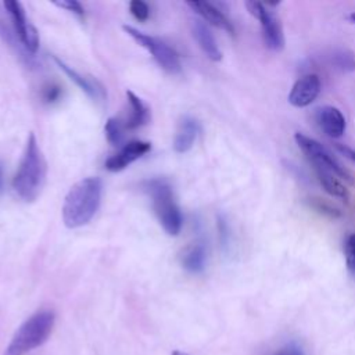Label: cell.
Returning <instances> with one entry per match:
<instances>
[{
	"label": "cell",
	"mask_w": 355,
	"mask_h": 355,
	"mask_svg": "<svg viewBox=\"0 0 355 355\" xmlns=\"http://www.w3.org/2000/svg\"><path fill=\"white\" fill-rule=\"evenodd\" d=\"M103 182L97 176H89L75 183L62 204V220L69 229L87 225L100 208Z\"/></svg>",
	"instance_id": "6da1fadb"
},
{
	"label": "cell",
	"mask_w": 355,
	"mask_h": 355,
	"mask_svg": "<svg viewBox=\"0 0 355 355\" xmlns=\"http://www.w3.org/2000/svg\"><path fill=\"white\" fill-rule=\"evenodd\" d=\"M46 179V161L37 144L35 133H31L12 179V189L18 197L26 202L37 198Z\"/></svg>",
	"instance_id": "7a4b0ae2"
},
{
	"label": "cell",
	"mask_w": 355,
	"mask_h": 355,
	"mask_svg": "<svg viewBox=\"0 0 355 355\" xmlns=\"http://www.w3.org/2000/svg\"><path fill=\"white\" fill-rule=\"evenodd\" d=\"M55 322V315L50 309H42L28 318L17 330L4 355H25L42 345L50 337Z\"/></svg>",
	"instance_id": "3957f363"
},
{
	"label": "cell",
	"mask_w": 355,
	"mask_h": 355,
	"mask_svg": "<svg viewBox=\"0 0 355 355\" xmlns=\"http://www.w3.org/2000/svg\"><path fill=\"white\" fill-rule=\"evenodd\" d=\"M144 190L151 198L159 225L169 236H178L183 226L182 212L175 202L171 184L164 179H151L144 183Z\"/></svg>",
	"instance_id": "277c9868"
},
{
	"label": "cell",
	"mask_w": 355,
	"mask_h": 355,
	"mask_svg": "<svg viewBox=\"0 0 355 355\" xmlns=\"http://www.w3.org/2000/svg\"><path fill=\"white\" fill-rule=\"evenodd\" d=\"M123 31L141 47H144L148 53H151L153 58L158 62V65L169 72V73H179L182 69L179 54L173 47L165 43L162 39L147 35L130 25H123Z\"/></svg>",
	"instance_id": "5b68a950"
},
{
	"label": "cell",
	"mask_w": 355,
	"mask_h": 355,
	"mask_svg": "<svg viewBox=\"0 0 355 355\" xmlns=\"http://www.w3.org/2000/svg\"><path fill=\"white\" fill-rule=\"evenodd\" d=\"M294 140L297 143V146L302 150V153L309 158V161L313 164L315 168H322L333 175H337L345 180H348L349 183H352V176L351 173L341 166V164L331 155V153L322 146L319 141H316L315 139H311L300 132H297L294 135Z\"/></svg>",
	"instance_id": "8992f818"
},
{
	"label": "cell",
	"mask_w": 355,
	"mask_h": 355,
	"mask_svg": "<svg viewBox=\"0 0 355 355\" xmlns=\"http://www.w3.org/2000/svg\"><path fill=\"white\" fill-rule=\"evenodd\" d=\"M245 7L248 12L259 21L265 44L270 50L280 51L284 47V35L282 25L275 14L268 10V6L259 1H245Z\"/></svg>",
	"instance_id": "52a82bcc"
},
{
	"label": "cell",
	"mask_w": 355,
	"mask_h": 355,
	"mask_svg": "<svg viewBox=\"0 0 355 355\" xmlns=\"http://www.w3.org/2000/svg\"><path fill=\"white\" fill-rule=\"evenodd\" d=\"M3 6L12 21L14 33L18 36L19 43L28 53L35 54L39 49V35L35 26L26 18L22 4L15 0H7L3 3Z\"/></svg>",
	"instance_id": "ba28073f"
},
{
	"label": "cell",
	"mask_w": 355,
	"mask_h": 355,
	"mask_svg": "<svg viewBox=\"0 0 355 355\" xmlns=\"http://www.w3.org/2000/svg\"><path fill=\"white\" fill-rule=\"evenodd\" d=\"M53 61L58 65V68L82 90L85 92L92 100L98 101V103H104L107 98V92L105 87L93 76L89 75H83L78 71H75L72 67H69L68 64H65L61 58L53 55Z\"/></svg>",
	"instance_id": "9c48e42d"
},
{
	"label": "cell",
	"mask_w": 355,
	"mask_h": 355,
	"mask_svg": "<svg viewBox=\"0 0 355 355\" xmlns=\"http://www.w3.org/2000/svg\"><path fill=\"white\" fill-rule=\"evenodd\" d=\"M322 89V83L318 75L308 73L301 76L291 87L288 94V103L293 107L302 108L315 101Z\"/></svg>",
	"instance_id": "30bf717a"
},
{
	"label": "cell",
	"mask_w": 355,
	"mask_h": 355,
	"mask_svg": "<svg viewBox=\"0 0 355 355\" xmlns=\"http://www.w3.org/2000/svg\"><path fill=\"white\" fill-rule=\"evenodd\" d=\"M150 148H151V144L148 141L132 140V141L126 143L118 153L111 155L105 161L104 166H105V169H108L111 172L122 171L126 166H129L132 162H135L136 159L143 157L146 153H148Z\"/></svg>",
	"instance_id": "8fae6325"
},
{
	"label": "cell",
	"mask_w": 355,
	"mask_h": 355,
	"mask_svg": "<svg viewBox=\"0 0 355 355\" xmlns=\"http://www.w3.org/2000/svg\"><path fill=\"white\" fill-rule=\"evenodd\" d=\"M316 121L320 129L329 137L338 139L345 132V118L343 112L333 105H324L319 108L316 112Z\"/></svg>",
	"instance_id": "7c38bea8"
},
{
	"label": "cell",
	"mask_w": 355,
	"mask_h": 355,
	"mask_svg": "<svg viewBox=\"0 0 355 355\" xmlns=\"http://www.w3.org/2000/svg\"><path fill=\"white\" fill-rule=\"evenodd\" d=\"M187 6L194 10L200 17H202L207 22L211 25L226 31L227 33L233 35L234 33V26L230 22V19L214 4L208 1H187Z\"/></svg>",
	"instance_id": "4fadbf2b"
},
{
	"label": "cell",
	"mask_w": 355,
	"mask_h": 355,
	"mask_svg": "<svg viewBox=\"0 0 355 355\" xmlns=\"http://www.w3.org/2000/svg\"><path fill=\"white\" fill-rule=\"evenodd\" d=\"M191 33H193L196 42L198 43L200 49L204 51V54L209 60H212V61L222 60V51H220V49L207 24H204L200 19L193 21L191 22Z\"/></svg>",
	"instance_id": "5bb4252c"
},
{
	"label": "cell",
	"mask_w": 355,
	"mask_h": 355,
	"mask_svg": "<svg viewBox=\"0 0 355 355\" xmlns=\"http://www.w3.org/2000/svg\"><path fill=\"white\" fill-rule=\"evenodd\" d=\"M198 132H200L198 122L191 116H184L180 121L179 128L175 135V139H173L175 151L180 153V154L187 153L193 147Z\"/></svg>",
	"instance_id": "9a60e30c"
},
{
	"label": "cell",
	"mask_w": 355,
	"mask_h": 355,
	"mask_svg": "<svg viewBox=\"0 0 355 355\" xmlns=\"http://www.w3.org/2000/svg\"><path fill=\"white\" fill-rule=\"evenodd\" d=\"M207 257L208 252L204 243L191 244L182 252V266L190 273H200L205 269Z\"/></svg>",
	"instance_id": "2e32d148"
},
{
	"label": "cell",
	"mask_w": 355,
	"mask_h": 355,
	"mask_svg": "<svg viewBox=\"0 0 355 355\" xmlns=\"http://www.w3.org/2000/svg\"><path fill=\"white\" fill-rule=\"evenodd\" d=\"M126 97L130 108V115L125 121V129H136L146 125L150 119V110L147 108V105L130 90L126 92Z\"/></svg>",
	"instance_id": "e0dca14e"
},
{
	"label": "cell",
	"mask_w": 355,
	"mask_h": 355,
	"mask_svg": "<svg viewBox=\"0 0 355 355\" xmlns=\"http://www.w3.org/2000/svg\"><path fill=\"white\" fill-rule=\"evenodd\" d=\"M315 171H316L318 180L326 193H329L333 197L345 200V201L348 200V197H349L348 190L340 183V180L337 178H334L333 173H330L322 168H315Z\"/></svg>",
	"instance_id": "ac0fdd59"
},
{
	"label": "cell",
	"mask_w": 355,
	"mask_h": 355,
	"mask_svg": "<svg viewBox=\"0 0 355 355\" xmlns=\"http://www.w3.org/2000/svg\"><path fill=\"white\" fill-rule=\"evenodd\" d=\"M123 130H125V123H122V121H119L118 118H110L105 122V126H104L105 137L108 143L112 146H118L122 141Z\"/></svg>",
	"instance_id": "d6986e66"
},
{
	"label": "cell",
	"mask_w": 355,
	"mask_h": 355,
	"mask_svg": "<svg viewBox=\"0 0 355 355\" xmlns=\"http://www.w3.org/2000/svg\"><path fill=\"white\" fill-rule=\"evenodd\" d=\"M333 65L343 72L355 71V55L349 50H338L331 57Z\"/></svg>",
	"instance_id": "ffe728a7"
},
{
	"label": "cell",
	"mask_w": 355,
	"mask_h": 355,
	"mask_svg": "<svg viewBox=\"0 0 355 355\" xmlns=\"http://www.w3.org/2000/svg\"><path fill=\"white\" fill-rule=\"evenodd\" d=\"M306 202L312 209H315L316 212H319L324 216H329V218H333V219L341 216V211L338 208L333 207L331 204H329V202H326L320 198H308Z\"/></svg>",
	"instance_id": "44dd1931"
},
{
	"label": "cell",
	"mask_w": 355,
	"mask_h": 355,
	"mask_svg": "<svg viewBox=\"0 0 355 355\" xmlns=\"http://www.w3.org/2000/svg\"><path fill=\"white\" fill-rule=\"evenodd\" d=\"M344 255H345L347 269L349 275L355 277V233L347 237L344 244Z\"/></svg>",
	"instance_id": "7402d4cb"
},
{
	"label": "cell",
	"mask_w": 355,
	"mask_h": 355,
	"mask_svg": "<svg viewBox=\"0 0 355 355\" xmlns=\"http://www.w3.org/2000/svg\"><path fill=\"white\" fill-rule=\"evenodd\" d=\"M129 10L132 12V15L137 19V21H147L150 17V8L148 6L141 1V0H133L129 4Z\"/></svg>",
	"instance_id": "603a6c76"
},
{
	"label": "cell",
	"mask_w": 355,
	"mask_h": 355,
	"mask_svg": "<svg viewBox=\"0 0 355 355\" xmlns=\"http://www.w3.org/2000/svg\"><path fill=\"white\" fill-rule=\"evenodd\" d=\"M55 6L61 7V8H65L71 12H73L75 15L78 17H85V10L82 7V4L79 1H75V0H61V1H55Z\"/></svg>",
	"instance_id": "cb8c5ba5"
},
{
	"label": "cell",
	"mask_w": 355,
	"mask_h": 355,
	"mask_svg": "<svg viewBox=\"0 0 355 355\" xmlns=\"http://www.w3.org/2000/svg\"><path fill=\"white\" fill-rule=\"evenodd\" d=\"M218 230H219L220 244L223 247H227L229 239H230V230H229V225L223 216H218Z\"/></svg>",
	"instance_id": "d4e9b609"
},
{
	"label": "cell",
	"mask_w": 355,
	"mask_h": 355,
	"mask_svg": "<svg viewBox=\"0 0 355 355\" xmlns=\"http://www.w3.org/2000/svg\"><path fill=\"white\" fill-rule=\"evenodd\" d=\"M60 96H61V87L57 85L50 83L43 89V100L46 103H54L60 98Z\"/></svg>",
	"instance_id": "484cf974"
},
{
	"label": "cell",
	"mask_w": 355,
	"mask_h": 355,
	"mask_svg": "<svg viewBox=\"0 0 355 355\" xmlns=\"http://www.w3.org/2000/svg\"><path fill=\"white\" fill-rule=\"evenodd\" d=\"M272 355H305V354L302 352V349H300L295 345H286V347L277 349L276 352H273Z\"/></svg>",
	"instance_id": "4316f807"
},
{
	"label": "cell",
	"mask_w": 355,
	"mask_h": 355,
	"mask_svg": "<svg viewBox=\"0 0 355 355\" xmlns=\"http://www.w3.org/2000/svg\"><path fill=\"white\" fill-rule=\"evenodd\" d=\"M336 148L348 159H351L352 162H355V150L348 147V146H344V144H336Z\"/></svg>",
	"instance_id": "83f0119b"
},
{
	"label": "cell",
	"mask_w": 355,
	"mask_h": 355,
	"mask_svg": "<svg viewBox=\"0 0 355 355\" xmlns=\"http://www.w3.org/2000/svg\"><path fill=\"white\" fill-rule=\"evenodd\" d=\"M4 191V168L3 162L0 161V194Z\"/></svg>",
	"instance_id": "f1b7e54d"
},
{
	"label": "cell",
	"mask_w": 355,
	"mask_h": 355,
	"mask_svg": "<svg viewBox=\"0 0 355 355\" xmlns=\"http://www.w3.org/2000/svg\"><path fill=\"white\" fill-rule=\"evenodd\" d=\"M348 19L351 21V22H354L355 24V12H352V14H349L348 15Z\"/></svg>",
	"instance_id": "f546056e"
},
{
	"label": "cell",
	"mask_w": 355,
	"mask_h": 355,
	"mask_svg": "<svg viewBox=\"0 0 355 355\" xmlns=\"http://www.w3.org/2000/svg\"><path fill=\"white\" fill-rule=\"evenodd\" d=\"M172 355H187V354H184V352H180V351H175Z\"/></svg>",
	"instance_id": "4dcf8cb0"
}]
</instances>
